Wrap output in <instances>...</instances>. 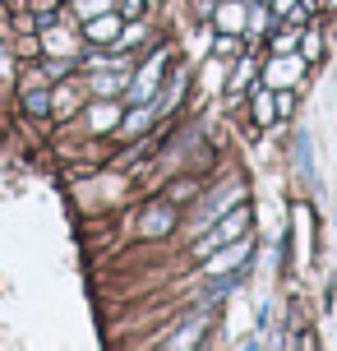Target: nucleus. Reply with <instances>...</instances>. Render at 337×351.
I'll use <instances>...</instances> for the list:
<instances>
[{"label":"nucleus","mask_w":337,"mask_h":351,"mask_svg":"<svg viewBox=\"0 0 337 351\" xmlns=\"http://www.w3.org/2000/svg\"><path fill=\"white\" fill-rule=\"evenodd\" d=\"M236 199H240V185H222V190H217L213 199H208V204H203V208L190 217V231H203V227H208V222L217 217V213L227 208V204H236Z\"/></svg>","instance_id":"1"},{"label":"nucleus","mask_w":337,"mask_h":351,"mask_svg":"<svg viewBox=\"0 0 337 351\" xmlns=\"http://www.w3.org/2000/svg\"><path fill=\"white\" fill-rule=\"evenodd\" d=\"M240 227H245V213H231V222H222V227H217L213 236H208V241L199 245V259H208V250H213V245H222L227 236H236V231H240Z\"/></svg>","instance_id":"2"},{"label":"nucleus","mask_w":337,"mask_h":351,"mask_svg":"<svg viewBox=\"0 0 337 351\" xmlns=\"http://www.w3.org/2000/svg\"><path fill=\"white\" fill-rule=\"evenodd\" d=\"M245 254H249V241H240V245H231L227 259H213V263H208V273H227V263H245Z\"/></svg>","instance_id":"3"},{"label":"nucleus","mask_w":337,"mask_h":351,"mask_svg":"<svg viewBox=\"0 0 337 351\" xmlns=\"http://www.w3.org/2000/svg\"><path fill=\"white\" fill-rule=\"evenodd\" d=\"M296 162H301V176L310 180L314 176V158H310V134L301 130V139H296Z\"/></svg>","instance_id":"4"},{"label":"nucleus","mask_w":337,"mask_h":351,"mask_svg":"<svg viewBox=\"0 0 337 351\" xmlns=\"http://www.w3.org/2000/svg\"><path fill=\"white\" fill-rule=\"evenodd\" d=\"M166 227H171V213L166 208H153L148 217H143V231H148V236H162Z\"/></svg>","instance_id":"5"},{"label":"nucleus","mask_w":337,"mask_h":351,"mask_svg":"<svg viewBox=\"0 0 337 351\" xmlns=\"http://www.w3.org/2000/svg\"><path fill=\"white\" fill-rule=\"evenodd\" d=\"M254 116H259V125H268V121H273V97H268L264 88L254 93Z\"/></svg>","instance_id":"6"},{"label":"nucleus","mask_w":337,"mask_h":351,"mask_svg":"<svg viewBox=\"0 0 337 351\" xmlns=\"http://www.w3.org/2000/svg\"><path fill=\"white\" fill-rule=\"evenodd\" d=\"M116 28H121V23H116V19H102V23H92V42H107V37H116Z\"/></svg>","instance_id":"7"}]
</instances>
